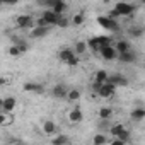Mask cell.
I'll return each instance as SVG.
<instances>
[{"instance_id": "cell-1", "label": "cell", "mask_w": 145, "mask_h": 145, "mask_svg": "<svg viewBox=\"0 0 145 145\" xmlns=\"http://www.w3.org/2000/svg\"><path fill=\"white\" fill-rule=\"evenodd\" d=\"M96 21H97V24H99L103 29H106V31H109V33L120 31V22H118L116 19L109 17V16H99Z\"/></svg>"}, {"instance_id": "cell-2", "label": "cell", "mask_w": 145, "mask_h": 145, "mask_svg": "<svg viewBox=\"0 0 145 145\" xmlns=\"http://www.w3.org/2000/svg\"><path fill=\"white\" fill-rule=\"evenodd\" d=\"M86 43H87V48H89L91 51L97 53L103 46H106V44L111 43V38H109V36H94V38H91V39L86 41Z\"/></svg>"}, {"instance_id": "cell-3", "label": "cell", "mask_w": 145, "mask_h": 145, "mask_svg": "<svg viewBox=\"0 0 145 145\" xmlns=\"http://www.w3.org/2000/svg\"><path fill=\"white\" fill-rule=\"evenodd\" d=\"M51 33V26H38L34 24L33 27H29V38L33 39H43Z\"/></svg>"}, {"instance_id": "cell-4", "label": "cell", "mask_w": 145, "mask_h": 145, "mask_svg": "<svg viewBox=\"0 0 145 145\" xmlns=\"http://www.w3.org/2000/svg\"><path fill=\"white\" fill-rule=\"evenodd\" d=\"M101 99H111L114 94H116V87L111 84V82H104V84H101V87L97 89V92H96Z\"/></svg>"}, {"instance_id": "cell-5", "label": "cell", "mask_w": 145, "mask_h": 145, "mask_svg": "<svg viewBox=\"0 0 145 145\" xmlns=\"http://www.w3.org/2000/svg\"><path fill=\"white\" fill-rule=\"evenodd\" d=\"M114 10L118 12L120 17H130V16H133V12H135V5H131V4H128V2H118V4L114 5Z\"/></svg>"}, {"instance_id": "cell-6", "label": "cell", "mask_w": 145, "mask_h": 145, "mask_svg": "<svg viewBox=\"0 0 145 145\" xmlns=\"http://www.w3.org/2000/svg\"><path fill=\"white\" fill-rule=\"evenodd\" d=\"M16 26L19 29H29L34 26V17L31 14H21L16 17Z\"/></svg>"}, {"instance_id": "cell-7", "label": "cell", "mask_w": 145, "mask_h": 145, "mask_svg": "<svg viewBox=\"0 0 145 145\" xmlns=\"http://www.w3.org/2000/svg\"><path fill=\"white\" fill-rule=\"evenodd\" d=\"M67 120H68V123H72V125L80 123V121L84 120V113H82V109L77 108V106L70 108V109L67 111Z\"/></svg>"}, {"instance_id": "cell-8", "label": "cell", "mask_w": 145, "mask_h": 145, "mask_svg": "<svg viewBox=\"0 0 145 145\" xmlns=\"http://www.w3.org/2000/svg\"><path fill=\"white\" fill-rule=\"evenodd\" d=\"M39 17H41L48 26H51V27H53V26H56V22H58V19H60V14H55L51 9H44V10L41 12V16H39Z\"/></svg>"}, {"instance_id": "cell-9", "label": "cell", "mask_w": 145, "mask_h": 145, "mask_svg": "<svg viewBox=\"0 0 145 145\" xmlns=\"http://www.w3.org/2000/svg\"><path fill=\"white\" fill-rule=\"evenodd\" d=\"M116 58H118V61H121V63H135L137 60H138V55H137V51L135 50H128V51H123V53H118L116 55Z\"/></svg>"}, {"instance_id": "cell-10", "label": "cell", "mask_w": 145, "mask_h": 145, "mask_svg": "<svg viewBox=\"0 0 145 145\" xmlns=\"http://www.w3.org/2000/svg\"><path fill=\"white\" fill-rule=\"evenodd\" d=\"M99 55H101V58L103 60H108V61H111V60H116V50H114V46L109 43V44H106V46H103L99 51H97Z\"/></svg>"}, {"instance_id": "cell-11", "label": "cell", "mask_w": 145, "mask_h": 145, "mask_svg": "<svg viewBox=\"0 0 145 145\" xmlns=\"http://www.w3.org/2000/svg\"><path fill=\"white\" fill-rule=\"evenodd\" d=\"M27 51V44L26 43H21V44H10L9 46V50H7V53H9V56H14V58H17V56H21V55H24Z\"/></svg>"}, {"instance_id": "cell-12", "label": "cell", "mask_w": 145, "mask_h": 145, "mask_svg": "<svg viewBox=\"0 0 145 145\" xmlns=\"http://www.w3.org/2000/svg\"><path fill=\"white\" fill-rule=\"evenodd\" d=\"M24 92H29V94H43L44 92V86L43 84H38V82H26L22 86Z\"/></svg>"}, {"instance_id": "cell-13", "label": "cell", "mask_w": 145, "mask_h": 145, "mask_svg": "<svg viewBox=\"0 0 145 145\" xmlns=\"http://www.w3.org/2000/svg\"><path fill=\"white\" fill-rule=\"evenodd\" d=\"M41 131L46 135V137H51L55 133H58V128H56V123L51 121V120H44L41 123Z\"/></svg>"}, {"instance_id": "cell-14", "label": "cell", "mask_w": 145, "mask_h": 145, "mask_svg": "<svg viewBox=\"0 0 145 145\" xmlns=\"http://www.w3.org/2000/svg\"><path fill=\"white\" fill-rule=\"evenodd\" d=\"M108 82H111L116 89H118V87H125V86H128V80L125 79L123 74H113V75H109V77H108Z\"/></svg>"}, {"instance_id": "cell-15", "label": "cell", "mask_w": 145, "mask_h": 145, "mask_svg": "<svg viewBox=\"0 0 145 145\" xmlns=\"http://www.w3.org/2000/svg\"><path fill=\"white\" fill-rule=\"evenodd\" d=\"M16 108H17V99H16V97L9 96V97L2 99V111H5V113H12Z\"/></svg>"}, {"instance_id": "cell-16", "label": "cell", "mask_w": 145, "mask_h": 145, "mask_svg": "<svg viewBox=\"0 0 145 145\" xmlns=\"http://www.w3.org/2000/svg\"><path fill=\"white\" fill-rule=\"evenodd\" d=\"M67 91H68V89H67L63 84H56V86H53L51 94H53V97H56V99H65Z\"/></svg>"}, {"instance_id": "cell-17", "label": "cell", "mask_w": 145, "mask_h": 145, "mask_svg": "<svg viewBox=\"0 0 145 145\" xmlns=\"http://www.w3.org/2000/svg\"><path fill=\"white\" fill-rule=\"evenodd\" d=\"M80 97H82V92L79 89H68L67 91V96H65V99L68 103H79Z\"/></svg>"}, {"instance_id": "cell-18", "label": "cell", "mask_w": 145, "mask_h": 145, "mask_svg": "<svg viewBox=\"0 0 145 145\" xmlns=\"http://www.w3.org/2000/svg\"><path fill=\"white\" fill-rule=\"evenodd\" d=\"M74 55H75V53H74V50H72V48H60V51H58V58H60L63 63H67Z\"/></svg>"}, {"instance_id": "cell-19", "label": "cell", "mask_w": 145, "mask_h": 145, "mask_svg": "<svg viewBox=\"0 0 145 145\" xmlns=\"http://www.w3.org/2000/svg\"><path fill=\"white\" fill-rule=\"evenodd\" d=\"M130 118L133 120V121H143L145 120V109L143 108H135L131 113H130Z\"/></svg>"}, {"instance_id": "cell-20", "label": "cell", "mask_w": 145, "mask_h": 145, "mask_svg": "<svg viewBox=\"0 0 145 145\" xmlns=\"http://www.w3.org/2000/svg\"><path fill=\"white\" fill-rule=\"evenodd\" d=\"M70 142V138L67 137V135H51V138H50V143H53V145H63V143H68Z\"/></svg>"}, {"instance_id": "cell-21", "label": "cell", "mask_w": 145, "mask_h": 145, "mask_svg": "<svg viewBox=\"0 0 145 145\" xmlns=\"http://www.w3.org/2000/svg\"><path fill=\"white\" fill-rule=\"evenodd\" d=\"M72 50H74V53H75L77 56H82L89 48H87V43H86V41H77V43H75V46L72 48Z\"/></svg>"}, {"instance_id": "cell-22", "label": "cell", "mask_w": 145, "mask_h": 145, "mask_svg": "<svg viewBox=\"0 0 145 145\" xmlns=\"http://www.w3.org/2000/svg\"><path fill=\"white\" fill-rule=\"evenodd\" d=\"M51 10L55 12V14H63L65 10H67V0H56V2H55V5L51 7Z\"/></svg>"}, {"instance_id": "cell-23", "label": "cell", "mask_w": 145, "mask_h": 145, "mask_svg": "<svg viewBox=\"0 0 145 145\" xmlns=\"http://www.w3.org/2000/svg\"><path fill=\"white\" fill-rule=\"evenodd\" d=\"M108 77H109V74H108L106 70H97L96 74H94V82L104 84V82H108Z\"/></svg>"}, {"instance_id": "cell-24", "label": "cell", "mask_w": 145, "mask_h": 145, "mask_svg": "<svg viewBox=\"0 0 145 145\" xmlns=\"http://www.w3.org/2000/svg\"><path fill=\"white\" fill-rule=\"evenodd\" d=\"M131 48V44L126 41V39H120V41H116V44H114V50H116V53H123V51H128Z\"/></svg>"}, {"instance_id": "cell-25", "label": "cell", "mask_w": 145, "mask_h": 145, "mask_svg": "<svg viewBox=\"0 0 145 145\" xmlns=\"http://www.w3.org/2000/svg\"><path fill=\"white\" fill-rule=\"evenodd\" d=\"M97 114H99V118H101L103 121H108V120L113 116V109H111V108H108V106H103V108H99Z\"/></svg>"}, {"instance_id": "cell-26", "label": "cell", "mask_w": 145, "mask_h": 145, "mask_svg": "<svg viewBox=\"0 0 145 145\" xmlns=\"http://www.w3.org/2000/svg\"><path fill=\"white\" fill-rule=\"evenodd\" d=\"M14 121L12 114L10 113H5V111H0V126H7Z\"/></svg>"}, {"instance_id": "cell-27", "label": "cell", "mask_w": 145, "mask_h": 145, "mask_svg": "<svg viewBox=\"0 0 145 145\" xmlns=\"http://www.w3.org/2000/svg\"><path fill=\"white\" fill-rule=\"evenodd\" d=\"M91 142H92L94 145H104V143H108L109 140H108V137H106L104 133H96Z\"/></svg>"}, {"instance_id": "cell-28", "label": "cell", "mask_w": 145, "mask_h": 145, "mask_svg": "<svg viewBox=\"0 0 145 145\" xmlns=\"http://www.w3.org/2000/svg\"><path fill=\"white\" fill-rule=\"evenodd\" d=\"M128 34H130L131 38H142V36H143V27H142V26H131V27L128 29Z\"/></svg>"}, {"instance_id": "cell-29", "label": "cell", "mask_w": 145, "mask_h": 145, "mask_svg": "<svg viewBox=\"0 0 145 145\" xmlns=\"http://www.w3.org/2000/svg\"><path fill=\"white\" fill-rule=\"evenodd\" d=\"M84 21H86V16H84L82 12H77V14H74V17L70 19V22L74 24V26H82V24H84Z\"/></svg>"}, {"instance_id": "cell-30", "label": "cell", "mask_w": 145, "mask_h": 145, "mask_svg": "<svg viewBox=\"0 0 145 145\" xmlns=\"http://www.w3.org/2000/svg\"><path fill=\"white\" fill-rule=\"evenodd\" d=\"M123 130H126L125 128V125H121V123H116V125H113L111 128H109V133H111V137L114 138V137H118Z\"/></svg>"}, {"instance_id": "cell-31", "label": "cell", "mask_w": 145, "mask_h": 145, "mask_svg": "<svg viewBox=\"0 0 145 145\" xmlns=\"http://www.w3.org/2000/svg\"><path fill=\"white\" fill-rule=\"evenodd\" d=\"M68 24H70V21L61 14V16H60V19H58V22H56V26H58V27H68Z\"/></svg>"}, {"instance_id": "cell-32", "label": "cell", "mask_w": 145, "mask_h": 145, "mask_svg": "<svg viewBox=\"0 0 145 145\" xmlns=\"http://www.w3.org/2000/svg\"><path fill=\"white\" fill-rule=\"evenodd\" d=\"M79 63H80V58H79L77 55H74V56H72V58L67 61V65H68V67H77Z\"/></svg>"}, {"instance_id": "cell-33", "label": "cell", "mask_w": 145, "mask_h": 145, "mask_svg": "<svg viewBox=\"0 0 145 145\" xmlns=\"http://www.w3.org/2000/svg\"><path fill=\"white\" fill-rule=\"evenodd\" d=\"M17 2H19V0H0V4H7V5H14Z\"/></svg>"}, {"instance_id": "cell-34", "label": "cell", "mask_w": 145, "mask_h": 145, "mask_svg": "<svg viewBox=\"0 0 145 145\" xmlns=\"http://www.w3.org/2000/svg\"><path fill=\"white\" fill-rule=\"evenodd\" d=\"M5 84H7V79L5 77H0V87H4Z\"/></svg>"}, {"instance_id": "cell-35", "label": "cell", "mask_w": 145, "mask_h": 145, "mask_svg": "<svg viewBox=\"0 0 145 145\" xmlns=\"http://www.w3.org/2000/svg\"><path fill=\"white\" fill-rule=\"evenodd\" d=\"M0 111H2V99H0Z\"/></svg>"}]
</instances>
